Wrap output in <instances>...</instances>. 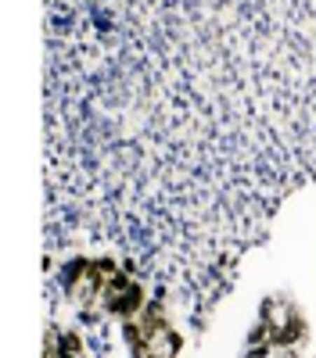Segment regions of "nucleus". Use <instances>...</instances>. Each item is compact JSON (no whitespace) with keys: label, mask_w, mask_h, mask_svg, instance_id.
Instances as JSON below:
<instances>
[{"label":"nucleus","mask_w":316,"mask_h":358,"mask_svg":"<svg viewBox=\"0 0 316 358\" xmlns=\"http://www.w3.org/2000/svg\"><path fill=\"white\" fill-rule=\"evenodd\" d=\"M57 351L62 355H90L86 326H62V330H57Z\"/></svg>","instance_id":"nucleus-1"},{"label":"nucleus","mask_w":316,"mask_h":358,"mask_svg":"<svg viewBox=\"0 0 316 358\" xmlns=\"http://www.w3.org/2000/svg\"><path fill=\"white\" fill-rule=\"evenodd\" d=\"M94 358H108V355H94Z\"/></svg>","instance_id":"nucleus-2"}]
</instances>
